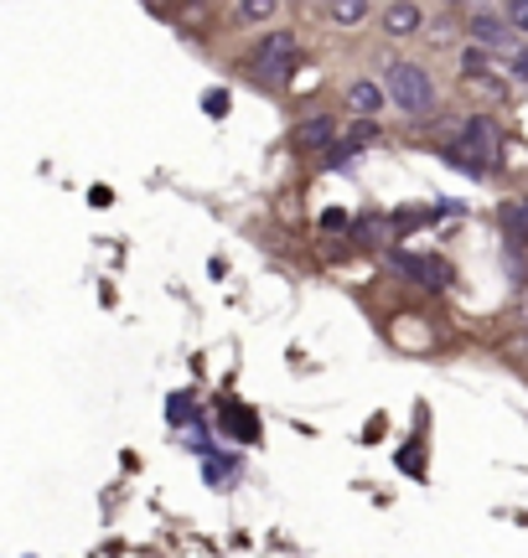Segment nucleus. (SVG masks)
<instances>
[{
  "instance_id": "nucleus-4",
  "label": "nucleus",
  "mask_w": 528,
  "mask_h": 558,
  "mask_svg": "<svg viewBox=\"0 0 528 558\" xmlns=\"http://www.w3.org/2000/svg\"><path fill=\"white\" fill-rule=\"evenodd\" d=\"M388 264H394L399 275L415 279L420 290H446V284H451V264L435 259V254H405V248H399V254H394Z\"/></svg>"
},
{
  "instance_id": "nucleus-11",
  "label": "nucleus",
  "mask_w": 528,
  "mask_h": 558,
  "mask_svg": "<svg viewBox=\"0 0 528 558\" xmlns=\"http://www.w3.org/2000/svg\"><path fill=\"white\" fill-rule=\"evenodd\" d=\"M503 11H508V16H503V21H508L513 32H524V37H528V0H508Z\"/></svg>"
},
{
  "instance_id": "nucleus-9",
  "label": "nucleus",
  "mask_w": 528,
  "mask_h": 558,
  "mask_svg": "<svg viewBox=\"0 0 528 558\" xmlns=\"http://www.w3.org/2000/svg\"><path fill=\"white\" fill-rule=\"evenodd\" d=\"M280 16V0H233V21L239 26H264Z\"/></svg>"
},
{
  "instance_id": "nucleus-1",
  "label": "nucleus",
  "mask_w": 528,
  "mask_h": 558,
  "mask_svg": "<svg viewBox=\"0 0 528 558\" xmlns=\"http://www.w3.org/2000/svg\"><path fill=\"white\" fill-rule=\"evenodd\" d=\"M384 99L394 104L399 114H409V120H425L430 109H435V78H430L420 62L394 58L384 68Z\"/></svg>"
},
{
  "instance_id": "nucleus-2",
  "label": "nucleus",
  "mask_w": 528,
  "mask_h": 558,
  "mask_svg": "<svg viewBox=\"0 0 528 558\" xmlns=\"http://www.w3.org/2000/svg\"><path fill=\"white\" fill-rule=\"evenodd\" d=\"M301 58V37L285 26V32H264L254 47H249V73H260L264 83H285L290 68Z\"/></svg>"
},
{
  "instance_id": "nucleus-12",
  "label": "nucleus",
  "mask_w": 528,
  "mask_h": 558,
  "mask_svg": "<svg viewBox=\"0 0 528 558\" xmlns=\"http://www.w3.org/2000/svg\"><path fill=\"white\" fill-rule=\"evenodd\" d=\"M508 68H513V78H524V83H528V47L508 52Z\"/></svg>"
},
{
  "instance_id": "nucleus-5",
  "label": "nucleus",
  "mask_w": 528,
  "mask_h": 558,
  "mask_svg": "<svg viewBox=\"0 0 528 558\" xmlns=\"http://www.w3.org/2000/svg\"><path fill=\"white\" fill-rule=\"evenodd\" d=\"M290 145H296L301 156H322V150L337 145V120H332V114H311V120H301L290 130Z\"/></svg>"
},
{
  "instance_id": "nucleus-7",
  "label": "nucleus",
  "mask_w": 528,
  "mask_h": 558,
  "mask_svg": "<svg viewBox=\"0 0 528 558\" xmlns=\"http://www.w3.org/2000/svg\"><path fill=\"white\" fill-rule=\"evenodd\" d=\"M347 114H358V120H379L384 114V83H373V78H352L347 83Z\"/></svg>"
},
{
  "instance_id": "nucleus-8",
  "label": "nucleus",
  "mask_w": 528,
  "mask_h": 558,
  "mask_svg": "<svg viewBox=\"0 0 528 558\" xmlns=\"http://www.w3.org/2000/svg\"><path fill=\"white\" fill-rule=\"evenodd\" d=\"M373 11V0H326V21L337 26V32H358Z\"/></svg>"
},
{
  "instance_id": "nucleus-13",
  "label": "nucleus",
  "mask_w": 528,
  "mask_h": 558,
  "mask_svg": "<svg viewBox=\"0 0 528 558\" xmlns=\"http://www.w3.org/2000/svg\"><path fill=\"white\" fill-rule=\"evenodd\" d=\"M518 320H524V326H528V295L518 300Z\"/></svg>"
},
{
  "instance_id": "nucleus-3",
  "label": "nucleus",
  "mask_w": 528,
  "mask_h": 558,
  "mask_svg": "<svg viewBox=\"0 0 528 558\" xmlns=\"http://www.w3.org/2000/svg\"><path fill=\"white\" fill-rule=\"evenodd\" d=\"M471 32V47H482V52H497V58H508V52H518L524 41L513 37V26L503 16H488V11H477V16L467 21Z\"/></svg>"
},
{
  "instance_id": "nucleus-10",
  "label": "nucleus",
  "mask_w": 528,
  "mask_h": 558,
  "mask_svg": "<svg viewBox=\"0 0 528 558\" xmlns=\"http://www.w3.org/2000/svg\"><path fill=\"white\" fill-rule=\"evenodd\" d=\"M503 228H508V243H528V197H513L503 202Z\"/></svg>"
},
{
  "instance_id": "nucleus-6",
  "label": "nucleus",
  "mask_w": 528,
  "mask_h": 558,
  "mask_svg": "<svg viewBox=\"0 0 528 558\" xmlns=\"http://www.w3.org/2000/svg\"><path fill=\"white\" fill-rule=\"evenodd\" d=\"M379 26H384V37H394V41L420 37V26H425V11H420L415 0H388L384 16H379Z\"/></svg>"
}]
</instances>
